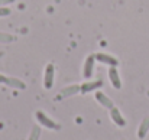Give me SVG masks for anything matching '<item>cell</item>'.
I'll use <instances>...</instances> for the list:
<instances>
[{
	"mask_svg": "<svg viewBox=\"0 0 149 140\" xmlns=\"http://www.w3.org/2000/svg\"><path fill=\"white\" fill-rule=\"evenodd\" d=\"M35 119H36V121L39 123V126H44V127H47V129H49V130H59V124L55 123L51 117H48V114H45V113L41 111V110H38V111L35 113Z\"/></svg>",
	"mask_w": 149,
	"mask_h": 140,
	"instance_id": "cell-2",
	"label": "cell"
},
{
	"mask_svg": "<svg viewBox=\"0 0 149 140\" xmlns=\"http://www.w3.org/2000/svg\"><path fill=\"white\" fill-rule=\"evenodd\" d=\"M15 0H0V6H6L9 3H13Z\"/></svg>",
	"mask_w": 149,
	"mask_h": 140,
	"instance_id": "cell-15",
	"label": "cell"
},
{
	"mask_svg": "<svg viewBox=\"0 0 149 140\" xmlns=\"http://www.w3.org/2000/svg\"><path fill=\"white\" fill-rule=\"evenodd\" d=\"M12 13V10L9 9V7H6V6H0V17H6V16H9Z\"/></svg>",
	"mask_w": 149,
	"mask_h": 140,
	"instance_id": "cell-14",
	"label": "cell"
},
{
	"mask_svg": "<svg viewBox=\"0 0 149 140\" xmlns=\"http://www.w3.org/2000/svg\"><path fill=\"white\" fill-rule=\"evenodd\" d=\"M6 85H9V87H12V88H17V90H25V88H26V85H25V82H23L22 80L13 78V77H7Z\"/></svg>",
	"mask_w": 149,
	"mask_h": 140,
	"instance_id": "cell-10",
	"label": "cell"
},
{
	"mask_svg": "<svg viewBox=\"0 0 149 140\" xmlns=\"http://www.w3.org/2000/svg\"><path fill=\"white\" fill-rule=\"evenodd\" d=\"M78 93H80V85L72 84V85H68V87L62 88L59 97H70V95H75V94H78Z\"/></svg>",
	"mask_w": 149,
	"mask_h": 140,
	"instance_id": "cell-11",
	"label": "cell"
},
{
	"mask_svg": "<svg viewBox=\"0 0 149 140\" xmlns=\"http://www.w3.org/2000/svg\"><path fill=\"white\" fill-rule=\"evenodd\" d=\"M103 87V81L97 80V81H86L80 85V93L81 94H88L91 91H97L99 88Z\"/></svg>",
	"mask_w": 149,
	"mask_h": 140,
	"instance_id": "cell-5",
	"label": "cell"
},
{
	"mask_svg": "<svg viewBox=\"0 0 149 140\" xmlns=\"http://www.w3.org/2000/svg\"><path fill=\"white\" fill-rule=\"evenodd\" d=\"M110 119L117 127H125L126 126V120H125V117L122 116V113L117 107L110 108Z\"/></svg>",
	"mask_w": 149,
	"mask_h": 140,
	"instance_id": "cell-7",
	"label": "cell"
},
{
	"mask_svg": "<svg viewBox=\"0 0 149 140\" xmlns=\"http://www.w3.org/2000/svg\"><path fill=\"white\" fill-rule=\"evenodd\" d=\"M41 126H33L32 127V130H31V133H29V137L28 140H39L41 137Z\"/></svg>",
	"mask_w": 149,
	"mask_h": 140,
	"instance_id": "cell-12",
	"label": "cell"
},
{
	"mask_svg": "<svg viewBox=\"0 0 149 140\" xmlns=\"http://www.w3.org/2000/svg\"><path fill=\"white\" fill-rule=\"evenodd\" d=\"M13 41V36L12 35H9V33H3V32H0V42H4V44H9V42H12Z\"/></svg>",
	"mask_w": 149,
	"mask_h": 140,
	"instance_id": "cell-13",
	"label": "cell"
},
{
	"mask_svg": "<svg viewBox=\"0 0 149 140\" xmlns=\"http://www.w3.org/2000/svg\"><path fill=\"white\" fill-rule=\"evenodd\" d=\"M94 97H96V100H97V103H100V105H103L104 108H107V110H110V108H113L114 107V104H113V101L106 95L104 93H101V91H94Z\"/></svg>",
	"mask_w": 149,
	"mask_h": 140,
	"instance_id": "cell-8",
	"label": "cell"
},
{
	"mask_svg": "<svg viewBox=\"0 0 149 140\" xmlns=\"http://www.w3.org/2000/svg\"><path fill=\"white\" fill-rule=\"evenodd\" d=\"M54 78H55V67L52 64H47L44 69V88L51 90L54 87Z\"/></svg>",
	"mask_w": 149,
	"mask_h": 140,
	"instance_id": "cell-3",
	"label": "cell"
},
{
	"mask_svg": "<svg viewBox=\"0 0 149 140\" xmlns=\"http://www.w3.org/2000/svg\"><path fill=\"white\" fill-rule=\"evenodd\" d=\"M6 80H7V77H4V75L0 74V84H6Z\"/></svg>",
	"mask_w": 149,
	"mask_h": 140,
	"instance_id": "cell-16",
	"label": "cell"
},
{
	"mask_svg": "<svg viewBox=\"0 0 149 140\" xmlns=\"http://www.w3.org/2000/svg\"><path fill=\"white\" fill-rule=\"evenodd\" d=\"M96 55V61L100 64H104L107 67H117L119 65V59L110 53H104V52H97Z\"/></svg>",
	"mask_w": 149,
	"mask_h": 140,
	"instance_id": "cell-4",
	"label": "cell"
},
{
	"mask_svg": "<svg viewBox=\"0 0 149 140\" xmlns=\"http://www.w3.org/2000/svg\"><path fill=\"white\" fill-rule=\"evenodd\" d=\"M107 74H109V80H110L111 87L116 88V90H120V88H122V80H120V75H119V71H117V67H110Z\"/></svg>",
	"mask_w": 149,
	"mask_h": 140,
	"instance_id": "cell-6",
	"label": "cell"
},
{
	"mask_svg": "<svg viewBox=\"0 0 149 140\" xmlns=\"http://www.w3.org/2000/svg\"><path fill=\"white\" fill-rule=\"evenodd\" d=\"M148 133H149V117H145L141 121L139 127H138V137L139 139H145Z\"/></svg>",
	"mask_w": 149,
	"mask_h": 140,
	"instance_id": "cell-9",
	"label": "cell"
},
{
	"mask_svg": "<svg viewBox=\"0 0 149 140\" xmlns=\"http://www.w3.org/2000/svg\"><path fill=\"white\" fill-rule=\"evenodd\" d=\"M94 68H96V55L94 53H90L86 56L84 59V64H83V78L84 80H90L93 75H94Z\"/></svg>",
	"mask_w": 149,
	"mask_h": 140,
	"instance_id": "cell-1",
	"label": "cell"
}]
</instances>
